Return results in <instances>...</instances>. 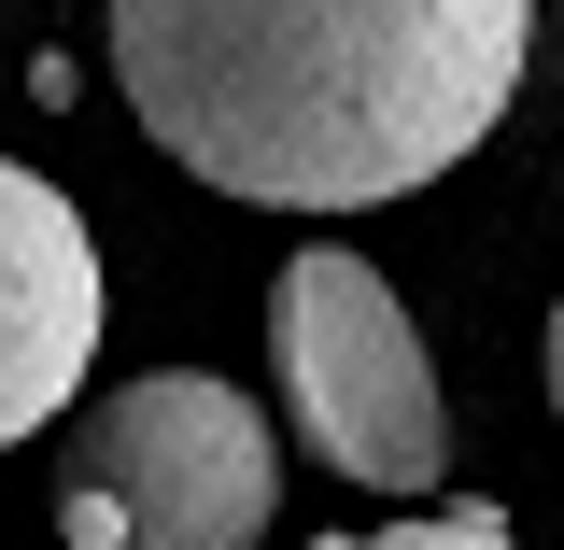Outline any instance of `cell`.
Returning a JSON list of instances; mask_svg holds the SVG:
<instances>
[{
    "instance_id": "obj_4",
    "label": "cell",
    "mask_w": 564,
    "mask_h": 550,
    "mask_svg": "<svg viewBox=\"0 0 564 550\" xmlns=\"http://www.w3.org/2000/svg\"><path fill=\"white\" fill-rule=\"evenodd\" d=\"M99 367V240L85 212L0 155V452L43 438Z\"/></svg>"
},
{
    "instance_id": "obj_2",
    "label": "cell",
    "mask_w": 564,
    "mask_h": 550,
    "mask_svg": "<svg viewBox=\"0 0 564 550\" xmlns=\"http://www.w3.org/2000/svg\"><path fill=\"white\" fill-rule=\"evenodd\" d=\"M269 339H282V410H296V438H311L339 481H367V494H437V466H452L437 367H423V325L395 311V282L367 269L352 240L282 255Z\"/></svg>"
},
{
    "instance_id": "obj_3",
    "label": "cell",
    "mask_w": 564,
    "mask_h": 550,
    "mask_svg": "<svg viewBox=\"0 0 564 550\" xmlns=\"http://www.w3.org/2000/svg\"><path fill=\"white\" fill-rule=\"evenodd\" d=\"M70 481L113 494L128 550H254L269 537V410L212 367H155V381H113L99 410L70 423Z\"/></svg>"
},
{
    "instance_id": "obj_7",
    "label": "cell",
    "mask_w": 564,
    "mask_h": 550,
    "mask_svg": "<svg viewBox=\"0 0 564 550\" xmlns=\"http://www.w3.org/2000/svg\"><path fill=\"white\" fill-rule=\"evenodd\" d=\"M311 550H367V537H311Z\"/></svg>"
},
{
    "instance_id": "obj_1",
    "label": "cell",
    "mask_w": 564,
    "mask_h": 550,
    "mask_svg": "<svg viewBox=\"0 0 564 550\" xmlns=\"http://www.w3.org/2000/svg\"><path fill=\"white\" fill-rule=\"evenodd\" d=\"M536 0H113V85L170 170L254 212H381L466 170Z\"/></svg>"
},
{
    "instance_id": "obj_5",
    "label": "cell",
    "mask_w": 564,
    "mask_h": 550,
    "mask_svg": "<svg viewBox=\"0 0 564 550\" xmlns=\"http://www.w3.org/2000/svg\"><path fill=\"white\" fill-rule=\"evenodd\" d=\"M367 550H522V537H508V508L452 494V508H423V522H395V537H367Z\"/></svg>"
},
{
    "instance_id": "obj_6",
    "label": "cell",
    "mask_w": 564,
    "mask_h": 550,
    "mask_svg": "<svg viewBox=\"0 0 564 550\" xmlns=\"http://www.w3.org/2000/svg\"><path fill=\"white\" fill-rule=\"evenodd\" d=\"M57 537H70V550H128V522H113V494H99V481H70V494H57Z\"/></svg>"
}]
</instances>
